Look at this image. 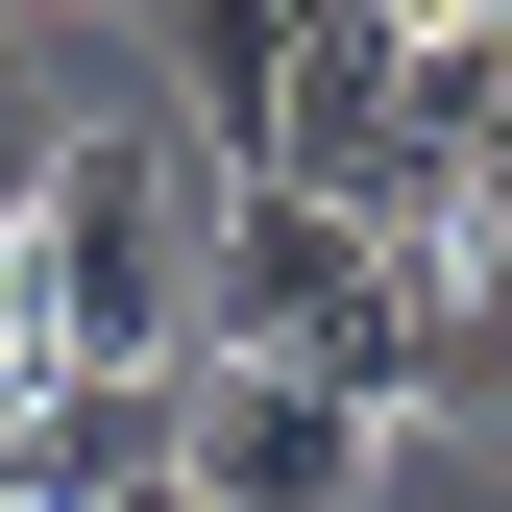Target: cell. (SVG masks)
I'll return each mask as SVG.
<instances>
[{"instance_id":"obj_1","label":"cell","mask_w":512,"mask_h":512,"mask_svg":"<svg viewBox=\"0 0 512 512\" xmlns=\"http://www.w3.org/2000/svg\"><path fill=\"white\" fill-rule=\"evenodd\" d=\"M196 293H220V171L171 122H74L25 196V317L49 366H196Z\"/></svg>"},{"instance_id":"obj_2","label":"cell","mask_w":512,"mask_h":512,"mask_svg":"<svg viewBox=\"0 0 512 512\" xmlns=\"http://www.w3.org/2000/svg\"><path fill=\"white\" fill-rule=\"evenodd\" d=\"M415 244L391 220H342V196H293V171H220V293H196V366H317V391H366V415H415Z\"/></svg>"},{"instance_id":"obj_3","label":"cell","mask_w":512,"mask_h":512,"mask_svg":"<svg viewBox=\"0 0 512 512\" xmlns=\"http://www.w3.org/2000/svg\"><path fill=\"white\" fill-rule=\"evenodd\" d=\"M0 464H25V512H122L196 464V366H25L0 391Z\"/></svg>"},{"instance_id":"obj_4","label":"cell","mask_w":512,"mask_h":512,"mask_svg":"<svg viewBox=\"0 0 512 512\" xmlns=\"http://www.w3.org/2000/svg\"><path fill=\"white\" fill-rule=\"evenodd\" d=\"M366 391H317V366H196V488L220 512H366Z\"/></svg>"},{"instance_id":"obj_5","label":"cell","mask_w":512,"mask_h":512,"mask_svg":"<svg viewBox=\"0 0 512 512\" xmlns=\"http://www.w3.org/2000/svg\"><path fill=\"white\" fill-rule=\"evenodd\" d=\"M415 415H512V269H488V244H415Z\"/></svg>"},{"instance_id":"obj_6","label":"cell","mask_w":512,"mask_h":512,"mask_svg":"<svg viewBox=\"0 0 512 512\" xmlns=\"http://www.w3.org/2000/svg\"><path fill=\"white\" fill-rule=\"evenodd\" d=\"M49 147H74V122H49V74H25V25H0V220L49 196Z\"/></svg>"},{"instance_id":"obj_7","label":"cell","mask_w":512,"mask_h":512,"mask_svg":"<svg viewBox=\"0 0 512 512\" xmlns=\"http://www.w3.org/2000/svg\"><path fill=\"white\" fill-rule=\"evenodd\" d=\"M25 366H49V317H25V220H0V391H25Z\"/></svg>"},{"instance_id":"obj_8","label":"cell","mask_w":512,"mask_h":512,"mask_svg":"<svg viewBox=\"0 0 512 512\" xmlns=\"http://www.w3.org/2000/svg\"><path fill=\"white\" fill-rule=\"evenodd\" d=\"M122 512H220V488H196V464H171V488H122Z\"/></svg>"},{"instance_id":"obj_9","label":"cell","mask_w":512,"mask_h":512,"mask_svg":"<svg viewBox=\"0 0 512 512\" xmlns=\"http://www.w3.org/2000/svg\"><path fill=\"white\" fill-rule=\"evenodd\" d=\"M0 512H25V464H0Z\"/></svg>"}]
</instances>
